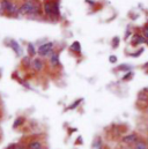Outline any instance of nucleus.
<instances>
[{"label": "nucleus", "instance_id": "f257e3e1", "mask_svg": "<svg viewBox=\"0 0 148 149\" xmlns=\"http://www.w3.org/2000/svg\"><path fill=\"white\" fill-rule=\"evenodd\" d=\"M20 15H42L40 6L38 1H31V0H24L22 5L20 6Z\"/></svg>", "mask_w": 148, "mask_h": 149}, {"label": "nucleus", "instance_id": "f03ea898", "mask_svg": "<svg viewBox=\"0 0 148 149\" xmlns=\"http://www.w3.org/2000/svg\"><path fill=\"white\" fill-rule=\"evenodd\" d=\"M43 9L45 15L51 20H58L60 17V9H59V2L53 0H45L43 5Z\"/></svg>", "mask_w": 148, "mask_h": 149}, {"label": "nucleus", "instance_id": "7ed1b4c3", "mask_svg": "<svg viewBox=\"0 0 148 149\" xmlns=\"http://www.w3.org/2000/svg\"><path fill=\"white\" fill-rule=\"evenodd\" d=\"M37 52H38V54L40 57H49V56H51L53 53V43L47 42V43H44V44L39 45Z\"/></svg>", "mask_w": 148, "mask_h": 149}, {"label": "nucleus", "instance_id": "20e7f679", "mask_svg": "<svg viewBox=\"0 0 148 149\" xmlns=\"http://www.w3.org/2000/svg\"><path fill=\"white\" fill-rule=\"evenodd\" d=\"M139 139H140V138H139V135H138L137 133H130V134H127V135L123 136L121 141H123V143H125V145L133 146V145H134Z\"/></svg>", "mask_w": 148, "mask_h": 149}, {"label": "nucleus", "instance_id": "39448f33", "mask_svg": "<svg viewBox=\"0 0 148 149\" xmlns=\"http://www.w3.org/2000/svg\"><path fill=\"white\" fill-rule=\"evenodd\" d=\"M8 45L13 49V51L17 54V56H22V53H23V50H22V47H21V45L16 42V40H14V39H9V43H8Z\"/></svg>", "mask_w": 148, "mask_h": 149}, {"label": "nucleus", "instance_id": "423d86ee", "mask_svg": "<svg viewBox=\"0 0 148 149\" xmlns=\"http://www.w3.org/2000/svg\"><path fill=\"white\" fill-rule=\"evenodd\" d=\"M31 66H33V68H34L36 72H40V71L43 70V67H44V64H43V61H42L40 59L35 58V59L31 61Z\"/></svg>", "mask_w": 148, "mask_h": 149}, {"label": "nucleus", "instance_id": "0eeeda50", "mask_svg": "<svg viewBox=\"0 0 148 149\" xmlns=\"http://www.w3.org/2000/svg\"><path fill=\"white\" fill-rule=\"evenodd\" d=\"M133 149H148V143L146 140L139 139L134 145H133Z\"/></svg>", "mask_w": 148, "mask_h": 149}, {"label": "nucleus", "instance_id": "6e6552de", "mask_svg": "<svg viewBox=\"0 0 148 149\" xmlns=\"http://www.w3.org/2000/svg\"><path fill=\"white\" fill-rule=\"evenodd\" d=\"M50 64H51L52 67H56V66H59L60 65V60H59V54L58 53H52L51 54Z\"/></svg>", "mask_w": 148, "mask_h": 149}, {"label": "nucleus", "instance_id": "1a4fd4ad", "mask_svg": "<svg viewBox=\"0 0 148 149\" xmlns=\"http://www.w3.org/2000/svg\"><path fill=\"white\" fill-rule=\"evenodd\" d=\"M144 42H147V40L145 39V37H144L142 35L135 34V35L133 36V40H132L133 45H139V44H141V43H144Z\"/></svg>", "mask_w": 148, "mask_h": 149}, {"label": "nucleus", "instance_id": "9d476101", "mask_svg": "<svg viewBox=\"0 0 148 149\" xmlns=\"http://www.w3.org/2000/svg\"><path fill=\"white\" fill-rule=\"evenodd\" d=\"M28 149H44V148H43L40 141L35 140V141H31V142L28 145Z\"/></svg>", "mask_w": 148, "mask_h": 149}, {"label": "nucleus", "instance_id": "9b49d317", "mask_svg": "<svg viewBox=\"0 0 148 149\" xmlns=\"http://www.w3.org/2000/svg\"><path fill=\"white\" fill-rule=\"evenodd\" d=\"M27 49H28V53H29V57H34L35 54L37 53V50L35 49V45L33 44V43H28V46H27Z\"/></svg>", "mask_w": 148, "mask_h": 149}, {"label": "nucleus", "instance_id": "f8f14e48", "mask_svg": "<svg viewBox=\"0 0 148 149\" xmlns=\"http://www.w3.org/2000/svg\"><path fill=\"white\" fill-rule=\"evenodd\" d=\"M103 148V143H102V140L100 138H96L93 142V149H102Z\"/></svg>", "mask_w": 148, "mask_h": 149}, {"label": "nucleus", "instance_id": "ddd939ff", "mask_svg": "<svg viewBox=\"0 0 148 149\" xmlns=\"http://www.w3.org/2000/svg\"><path fill=\"white\" fill-rule=\"evenodd\" d=\"M70 49H71V51H74L76 53H80L81 52V46H80V43L79 42H74L73 44L70 46Z\"/></svg>", "mask_w": 148, "mask_h": 149}, {"label": "nucleus", "instance_id": "4468645a", "mask_svg": "<svg viewBox=\"0 0 148 149\" xmlns=\"http://www.w3.org/2000/svg\"><path fill=\"white\" fill-rule=\"evenodd\" d=\"M22 63H23V66L24 67H30L31 66V59H30V57L29 56L24 57L23 60H22Z\"/></svg>", "mask_w": 148, "mask_h": 149}, {"label": "nucleus", "instance_id": "2eb2a0df", "mask_svg": "<svg viewBox=\"0 0 148 149\" xmlns=\"http://www.w3.org/2000/svg\"><path fill=\"white\" fill-rule=\"evenodd\" d=\"M81 101H82V98H79V100H76L74 103H72L68 108H67V110H74V109H76L77 107H79V104L81 103Z\"/></svg>", "mask_w": 148, "mask_h": 149}, {"label": "nucleus", "instance_id": "dca6fc26", "mask_svg": "<svg viewBox=\"0 0 148 149\" xmlns=\"http://www.w3.org/2000/svg\"><path fill=\"white\" fill-rule=\"evenodd\" d=\"M23 121H24V119H23L22 117H20V118H17V119H16V120L14 121V125H13V126H14V127L16 128L17 126H20V125H22V124H23Z\"/></svg>", "mask_w": 148, "mask_h": 149}, {"label": "nucleus", "instance_id": "f3484780", "mask_svg": "<svg viewBox=\"0 0 148 149\" xmlns=\"http://www.w3.org/2000/svg\"><path fill=\"white\" fill-rule=\"evenodd\" d=\"M118 70H119V71H126V72H130L131 67L127 66V65H120V66L118 67Z\"/></svg>", "mask_w": 148, "mask_h": 149}, {"label": "nucleus", "instance_id": "a211bd4d", "mask_svg": "<svg viewBox=\"0 0 148 149\" xmlns=\"http://www.w3.org/2000/svg\"><path fill=\"white\" fill-rule=\"evenodd\" d=\"M142 36L145 37L146 40H148V24L144 28V30H142Z\"/></svg>", "mask_w": 148, "mask_h": 149}, {"label": "nucleus", "instance_id": "6ab92c4d", "mask_svg": "<svg viewBox=\"0 0 148 149\" xmlns=\"http://www.w3.org/2000/svg\"><path fill=\"white\" fill-rule=\"evenodd\" d=\"M132 75H133V73H132V72H127V74H126L125 76H124V77H123V80L125 81V80H127V79L132 77Z\"/></svg>", "mask_w": 148, "mask_h": 149}, {"label": "nucleus", "instance_id": "aec40b11", "mask_svg": "<svg viewBox=\"0 0 148 149\" xmlns=\"http://www.w3.org/2000/svg\"><path fill=\"white\" fill-rule=\"evenodd\" d=\"M109 60H110L111 64H114V63H117V57H114V56H111L110 58H109Z\"/></svg>", "mask_w": 148, "mask_h": 149}, {"label": "nucleus", "instance_id": "412c9836", "mask_svg": "<svg viewBox=\"0 0 148 149\" xmlns=\"http://www.w3.org/2000/svg\"><path fill=\"white\" fill-rule=\"evenodd\" d=\"M5 14V9H3V6H2V2L0 0V15H3Z\"/></svg>", "mask_w": 148, "mask_h": 149}, {"label": "nucleus", "instance_id": "4be33fe9", "mask_svg": "<svg viewBox=\"0 0 148 149\" xmlns=\"http://www.w3.org/2000/svg\"><path fill=\"white\" fill-rule=\"evenodd\" d=\"M10 148L12 149H27L26 147H23V146H10Z\"/></svg>", "mask_w": 148, "mask_h": 149}, {"label": "nucleus", "instance_id": "5701e85b", "mask_svg": "<svg viewBox=\"0 0 148 149\" xmlns=\"http://www.w3.org/2000/svg\"><path fill=\"white\" fill-rule=\"evenodd\" d=\"M118 45V38H113V47H116Z\"/></svg>", "mask_w": 148, "mask_h": 149}, {"label": "nucleus", "instance_id": "b1692460", "mask_svg": "<svg viewBox=\"0 0 148 149\" xmlns=\"http://www.w3.org/2000/svg\"><path fill=\"white\" fill-rule=\"evenodd\" d=\"M31 1H38V0H31Z\"/></svg>", "mask_w": 148, "mask_h": 149}, {"label": "nucleus", "instance_id": "393cba45", "mask_svg": "<svg viewBox=\"0 0 148 149\" xmlns=\"http://www.w3.org/2000/svg\"><path fill=\"white\" fill-rule=\"evenodd\" d=\"M7 149H12V148H10V147H8V148H7Z\"/></svg>", "mask_w": 148, "mask_h": 149}, {"label": "nucleus", "instance_id": "a878e982", "mask_svg": "<svg viewBox=\"0 0 148 149\" xmlns=\"http://www.w3.org/2000/svg\"><path fill=\"white\" fill-rule=\"evenodd\" d=\"M147 103H148V100H147Z\"/></svg>", "mask_w": 148, "mask_h": 149}, {"label": "nucleus", "instance_id": "bb28decb", "mask_svg": "<svg viewBox=\"0 0 148 149\" xmlns=\"http://www.w3.org/2000/svg\"><path fill=\"white\" fill-rule=\"evenodd\" d=\"M147 43H148V40H147Z\"/></svg>", "mask_w": 148, "mask_h": 149}]
</instances>
